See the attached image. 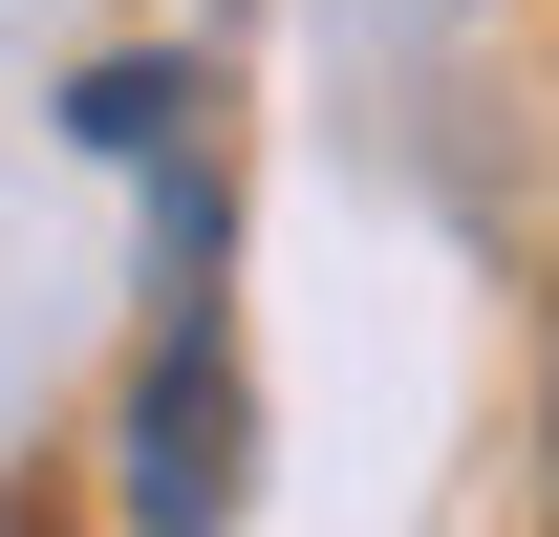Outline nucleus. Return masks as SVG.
Masks as SVG:
<instances>
[{
	"label": "nucleus",
	"instance_id": "obj_1",
	"mask_svg": "<svg viewBox=\"0 0 559 537\" xmlns=\"http://www.w3.org/2000/svg\"><path fill=\"white\" fill-rule=\"evenodd\" d=\"M173 65H86L66 130L151 172V366H130V537H237V301H215V151Z\"/></svg>",
	"mask_w": 559,
	"mask_h": 537
}]
</instances>
